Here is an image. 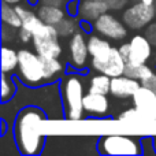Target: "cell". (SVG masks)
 Listing matches in <instances>:
<instances>
[{
	"label": "cell",
	"instance_id": "obj_3",
	"mask_svg": "<svg viewBox=\"0 0 156 156\" xmlns=\"http://www.w3.org/2000/svg\"><path fill=\"white\" fill-rule=\"evenodd\" d=\"M19 65L16 69V77L21 82L27 86H41L45 85V69L41 56L36 51L22 48L18 51Z\"/></svg>",
	"mask_w": 156,
	"mask_h": 156
},
{
	"label": "cell",
	"instance_id": "obj_26",
	"mask_svg": "<svg viewBox=\"0 0 156 156\" xmlns=\"http://www.w3.org/2000/svg\"><path fill=\"white\" fill-rule=\"evenodd\" d=\"M141 145H143L144 155H156L154 136H145V137H143L141 138Z\"/></svg>",
	"mask_w": 156,
	"mask_h": 156
},
{
	"label": "cell",
	"instance_id": "obj_4",
	"mask_svg": "<svg viewBox=\"0 0 156 156\" xmlns=\"http://www.w3.org/2000/svg\"><path fill=\"white\" fill-rule=\"evenodd\" d=\"M96 151L100 155H141V140L130 134H104L97 140Z\"/></svg>",
	"mask_w": 156,
	"mask_h": 156
},
{
	"label": "cell",
	"instance_id": "obj_19",
	"mask_svg": "<svg viewBox=\"0 0 156 156\" xmlns=\"http://www.w3.org/2000/svg\"><path fill=\"white\" fill-rule=\"evenodd\" d=\"M111 88V77L105 76L103 73H99L96 76H92L89 80L88 92L92 93H101V94H110Z\"/></svg>",
	"mask_w": 156,
	"mask_h": 156
},
{
	"label": "cell",
	"instance_id": "obj_5",
	"mask_svg": "<svg viewBox=\"0 0 156 156\" xmlns=\"http://www.w3.org/2000/svg\"><path fill=\"white\" fill-rule=\"evenodd\" d=\"M59 38L60 36L56 26L45 23L40 33L33 36V48L41 56L60 58V55L63 54V48Z\"/></svg>",
	"mask_w": 156,
	"mask_h": 156
},
{
	"label": "cell",
	"instance_id": "obj_33",
	"mask_svg": "<svg viewBox=\"0 0 156 156\" xmlns=\"http://www.w3.org/2000/svg\"><path fill=\"white\" fill-rule=\"evenodd\" d=\"M4 3H8V4H12V5H16V4H21V3L26 2V0H2Z\"/></svg>",
	"mask_w": 156,
	"mask_h": 156
},
{
	"label": "cell",
	"instance_id": "obj_11",
	"mask_svg": "<svg viewBox=\"0 0 156 156\" xmlns=\"http://www.w3.org/2000/svg\"><path fill=\"white\" fill-rule=\"evenodd\" d=\"M83 111L89 118L103 119L110 115V100L107 94L88 92L83 96Z\"/></svg>",
	"mask_w": 156,
	"mask_h": 156
},
{
	"label": "cell",
	"instance_id": "obj_20",
	"mask_svg": "<svg viewBox=\"0 0 156 156\" xmlns=\"http://www.w3.org/2000/svg\"><path fill=\"white\" fill-rule=\"evenodd\" d=\"M18 92V81L7 73H2V103H7L14 99Z\"/></svg>",
	"mask_w": 156,
	"mask_h": 156
},
{
	"label": "cell",
	"instance_id": "obj_36",
	"mask_svg": "<svg viewBox=\"0 0 156 156\" xmlns=\"http://www.w3.org/2000/svg\"><path fill=\"white\" fill-rule=\"evenodd\" d=\"M154 141H155V149H156V134L154 136Z\"/></svg>",
	"mask_w": 156,
	"mask_h": 156
},
{
	"label": "cell",
	"instance_id": "obj_30",
	"mask_svg": "<svg viewBox=\"0 0 156 156\" xmlns=\"http://www.w3.org/2000/svg\"><path fill=\"white\" fill-rule=\"evenodd\" d=\"M141 85L145 86V88H148V89H152V90L156 92V73H155V71L151 74V76H148L147 78H144V80L141 81Z\"/></svg>",
	"mask_w": 156,
	"mask_h": 156
},
{
	"label": "cell",
	"instance_id": "obj_34",
	"mask_svg": "<svg viewBox=\"0 0 156 156\" xmlns=\"http://www.w3.org/2000/svg\"><path fill=\"white\" fill-rule=\"evenodd\" d=\"M26 3L30 7H37V5L40 4V0H26Z\"/></svg>",
	"mask_w": 156,
	"mask_h": 156
},
{
	"label": "cell",
	"instance_id": "obj_24",
	"mask_svg": "<svg viewBox=\"0 0 156 156\" xmlns=\"http://www.w3.org/2000/svg\"><path fill=\"white\" fill-rule=\"evenodd\" d=\"M118 121L132 122V123H145L144 119H143V116L140 115V112H138L134 107L122 111V112L118 115Z\"/></svg>",
	"mask_w": 156,
	"mask_h": 156
},
{
	"label": "cell",
	"instance_id": "obj_23",
	"mask_svg": "<svg viewBox=\"0 0 156 156\" xmlns=\"http://www.w3.org/2000/svg\"><path fill=\"white\" fill-rule=\"evenodd\" d=\"M154 73V69L148 66L147 63H141V65H132V63H126V69H125V74L132 78H136L138 81H143L144 78Z\"/></svg>",
	"mask_w": 156,
	"mask_h": 156
},
{
	"label": "cell",
	"instance_id": "obj_18",
	"mask_svg": "<svg viewBox=\"0 0 156 156\" xmlns=\"http://www.w3.org/2000/svg\"><path fill=\"white\" fill-rule=\"evenodd\" d=\"M110 40L103 36L97 34V33H90L88 34V48H89V54H90V58L94 56H101L104 55L108 49L111 48Z\"/></svg>",
	"mask_w": 156,
	"mask_h": 156
},
{
	"label": "cell",
	"instance_id": "obj_32",
	"mask_svg": "<svg viewBox=\"0 0 156 156\" xmlns=\"http://www.w3.org/2000/svg\"><path fill=\"white\" fill-rule=\"evenodd\" d=\"M80 29L82 30L83 33H86V34H90V33H93V22L90 21H86V19H80Z\"/></svg>",
	"mask_w": 156,
	"mask_h": 156
},
{
	"label": "cell",
	"instance_id": "obj_35",
	"mask_svg": "<svg viewBox=\"0 0 156 156\" xmlns=\"http://www.w3.org/2000/svg\"><path fill=\"white\" fill-rule=\"evenodd\" d=\"M140 2H143L144 4H147V5H155L156 4V0H140Z\"/></svg>",
	"mask_w": 156,
	"mask_h": 156
},
{
	"label": "cell",
	"instance_id": "obj_8",
	"mask_svg": "<svg viewBox=\"0 0 156 156\" xmlns=\"http://www.w3.org/2000/svg\"><path fill=\"white\" fill-rule=\"evenodd\" d=\"M127 29L129 27L125 25L122 19L116 18L110 11L100 15L96 21H93V30L94 33L108 38V40H123L127 36Z\"/></svg>",
	"mask_w": 156,
	"mask_h": 156
},
{
	"label": "cell",
	"instance_id": "obj_14",
	"mask_svg": "<svg viewBox=\"0 0 156 156\" xmlns=\"http://www.w3.org/2000/svg\"><path fill=\"white\" fill-rule=\"evenodd\" d=\"M110 11L108 5L101 0H81L80 7V19H86V21H96L100 15Z\"/></svg>",
	"mask_w": 156,
	"mask_h": 156
},
{
	"label": "cell",
	"instance_id": "obj_29",
	"mask_svg": "<svg viewBox=\"0 0 156 156\" xmlns=\"http://www.w3.org/2000/svg\"><path fill=\"white\" fill-rule=\"evenodd\" d=\"M18 38H19V41L21 43H23V44H27V43H32V40H33V34L29 32L27 29H25V27H19L18 29Z\"/></svg>",
	"mask_w": 156,
	"mask_h": 156
},
{
	"label": "cell",
	"instance_id": "obj_13",
	"mask_svg": "<svg viewBox=\"0 0 156 156\" xmlns=\"http://www.w3.org/2000/svg\"><path fill=\"white\" fill-rule=\"evenodd\" d=\"M140 86L141 81L126 76V74H122V76L111 78L110 94H112L116 99H130L140 89Z\"/></svg>",
	"mask_w": 156,
	"mask_h": 156
},
{
	"label": "cell",
	"instance_id": "obj_10",
	"mask_svg": "<svg viewBox=\"0 0 156 156\" xmlns=\"http://www.w3.org/2000/svg\"><path fill=\"white\" fill-rule=\"evenodd\" d=\"M133 107L140 112L145 123L156 122V92L141 85L132 97Z\"/></svg>",
	"mask_w": 156,
	"mask_h": 156
},
{
	"label": "cell",
	"instance_id": "obj_7",
	"mask_svg": "<svg viewBox=\"0 0 156 156\" xmlns=\"http://www.w3.org/2000/svg\"><path fill=\"white\" fill-rule=\"evenodd\" d=\"M156 16V5H147L143 2H136L129 5L122 12V21L129 29L141 30L145 29L151 22H154Z\"/></svg>",
	"mask_w": 156,
	"mask_h": 156
},
{
	"label": "cell",
	"instance_id": "obj_22",
	"mask_svg": "<svg viewBox=\"0 0 156 156\" xmlns=\"http://www.w3.org/2000/svg\"><path fill=\"white\" fill-rule=\"evenodd\" d=\"M2 22L15 27V29H19L22 26V18L19 16L15 5L2 2Z\"/></svg>",
	"mask_w": 156,
	"mask_h": 156
},
{
	"label": "cell",
	"instance_id": "obj_12",
	"mask_svg": "<svg viewBox=\"0 0 156 156\" xmlns=\"http://www.w3.org/2000/svg\"><path fill=\"white\" fill-rule=\"evenodd\" d=\"M130 55L126 59V63L141 65L147 63L152 56V44L145 37V34H134L129 40Z\"/></svg>",
	"mask_w": 156,
	"mask_h": 156
},
{
	"label": "cell",
	"instance_id": "obj_16",
	"mask_svg": "<svg viewBox=\"0 0 156 156\" xmlns=\"http://www.w3.org/2000/svg\"><path fill=\"white\" fill-rule=\"evenodd\" d=\"M41 56V55H40ZM44 63V69H45V77L47 82H58L60 80V76L65 71V65L59 58H49V56H41Z\"/></svg>",
	"mask_w": 156,
	"mask_h": 156
},
{
	"label": "cell",
	"instance_id": "obj_6",
	"mask_svg": "<svg viewBox=\"0 0 156 156\" xmlns=\"http://www.w3.org/2000/svg\"><path fill=\"white\" fill-rule=\"evenodd\" d=\"M90 67L97 73H103L112 78L125 74L126 62L119 52V47L112 45L104 55L90 58Z\"/></svg>",
	"mask_w": 156,
	"mask_h": 156
},
{
	"label": "cell",
	"instance_id": "obj_15",
	"mask_svg": "<svg viewBox=\"0 0 156 156\" xmlns=\"http://www.w3.org/2000/svg\"><path fill=\"white\" fill-rule=\"evenodd\" d=\"M36 12L38 14V16H40L45 23L54 25V26H56V25L59 23L66 15H67L65 7H60V5H51V4H43V3H40V4L37 5Z\"/></svg>",
	"mask_w": 156,
	"mask_h": 156
},
{
	"label": "cell",
	"instance_id": "obj_27",
	"mask_svg": "<svg viewBox=\"0 0 156 156\" xmlns=\"http://www.w3.org/2000/svg\"><path fill=\"white\" fill-rule=\"evenodd\" d=\"M80 7H81V0H67L65 5L67 15L76 16V18H78V15H80Z\"/></svg>",
	"mask_w": 156,
	"mask_h": 156
},
{
	"label": "cell",
	"instance_id": "obj_31",
	"mask_svg": "<svg viewBox=\"0 0 156 156\" xmlns=\"http://www.w3.org/2000/svg\"><path fill=\"white\" fill-rule=\"evenodd\" d=\"M101 2H104L110 10H121L126 5L127 0H101Z\"/></svg>",
	"mask_w": 156,
	"mask_h": 156
},
{
	"label": "cell",
	"instance_id": "obj_21",
	"mask_svg": "<svg viewBox=\"0 0 156 156\" xmlns=\"http://www.w3.org/2000/svg\"><path fill=\"white\" fill-rule=\"evenodd\" d=\"M56 29H58V33H59L60 37L70 38L74 33L80 30V18L66 15L65 18L56 25Z\"/></svg>",
	"mask_w": 156,
	"mask_h": 156
},
{
	"label": "cell",
	"instance_id": "obj_28",
	"mask_svg": "<svg viewBox=\"0 0 156 156\" xmlns=\"http://www.w3.org/2000/svg\"><path fill=\"white\" fill-rule=\"evenodd\" d=\"M144 34H145V37L149 40V43L152 44V47L156 48V22H151V23L145 27Z\"/></svg>",
	"mask_w": 156,
	"mask_h": 156
},
{
	"label": "cell",
	"instance_id": "obj_2",
	"mask_svg": "<svg viewBox=\"0 0 156 156\" xmlns=\"http://www.w3.org/2000/svg\"><path fill=\"white\" fill-rule=\"evenodd\" d=\"M65 116L69 121H81L85 115L83 96H85V81L83 76L77 73H66L59 80Z\"/></svg>",
	"mask_w": 156,
	"mask_h": 156
},
{
	"label": "cell",
	"instance_id": "obj_9",
	"mask_svg": "<svg viewBox=\"0 0 156 156\" xmlns=\"http://www.w3.org/2000/svg\"><path fill=\"white\" fill-rule=\"evenodd\" d=\"M89 48H88V34L82 30L76 32L69 38V62L70 67L76 69V71H81L86 69L89 62Z\"/></svg>",
	"mask_w": 156,
	"mask_h": 156
},
{
	"label": "cell",
	"instance_id": "obj_1",
	"mask_svg": "<svg viewBox=\"0 0 156 156\" xmlns=\"http://www.w3.org/2000/svg\"><path fill=\"white\" fill-rule=\"evenodd\" d=\"M48 119L45 111L36 105H27L18 111L12 122L14 141L21 155L36 156L43 154L47 137L40 126Z\"/></svg>",
	"mask_w": 156,
	"mask_h": 156
},
{
	"label": "cell",
	"instance_id": "obj_17",
	"mask_svg": "<svg viewBox=\"0 0 156 156\" xmlns=\"http://www.w3.org/2000/svg\"><path fill=\"white\" fill-rule=\"evenodd\" d=\"M19 65V55L18 51L3 44L2 47V73L14 74Z\"/></svg>",
	"mask_w": 156,
	"mask_h": 156
},
{
	"label": "cell",
	"instance_id": "obj_25",
	"mask_svg": "<svg viewBox=\"0 0 156 156\" xmlns=\"http://www.w3.org/2000/svg\"><path fill=\"white\" fill-rule=\"evenodd\" d=\"M15 37H18V29L2 22V43H12L15 40Z\"/></svg>",
	"mask_w": 156,
	"mask_h": 156
}]
</instances>
